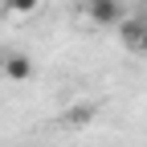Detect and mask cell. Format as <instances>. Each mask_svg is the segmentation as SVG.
Listing matches in <instances>:
<instances>
[{"label": "cell", "mask_w": 147, "mask_h": 147, "mask_svg": "<svg viewBox=\"0 0 147 147\" xmlns=\"http://www.w3.org/2000/svg\"><path fill=\"white\" fill-rule=\"evenodd\" d=\"M86 16L106 29V25H119L127 12H123V0H86Z\"/></svg>", "instance_id": "1"}, {"label": "cell", "mask_w": 147, "mask_h": 147, "mask_svg": "<svg viewBox=\"0 0 147 147\" xmlns=\"http://www.w3.org/2000/svg\"><path fill=\"white\" fill-rule=\"evenodd\" d=\"M0 78H8V82H29V78H33V57H25V53H4Z\"/></svg>", "instance_id": "2"}, {"label": "cell", "mask_w": 147, "mask_h": 147, "mask_svg": "<svg viewBox=\"0 0 147 147\" xmlns=\"http://www.w3.org/2000/svg\"><path fill=\"white\" fill-rule=\"evenodd\" d=\"M143 33H147V21H143V16H123V21H119V37H123L127 49H139Z\"/></svg>", "instance_id": "3"}, {"label": "cell", "mask_w": 147, "mask_h": 147, "mask_svg": "<svg viewBox=\"0 0 147 147\" xmlns=\"http://www.w3.org/2000/svg\"><path fill=\"white\" fill-rule=\"evenodd\" d=\"M94 115H98V106H94V102H78V106H69V110H65V127H86Z\"/></svg>", "instance_id": "4"}, {"label": "cell", "mask_w": 147, "mask_h": 147, "mask_svg": "<svg viewBox=\"0 0 147 147\" xmlns=\"http://www.w3.org/2000/svg\"><path fill=\"white\" fill-rule=\"evenodd\" d=\"M4 8L12 16H29V12H37V0H4Z\"/></svg>", "instance_id": "5"}, {"label": "cell", "mask_w": 147, "mask_h": 147, "mask_svg": "<svg viewBox=\"0 0 147 147\" xmlns=\"http://www.w3.org/2000/svg\"><path fill=\"white\" fill-rule=\"evenodd\" d=\"M139 53H147V33H143V41H139Z\"/></svg>", "instance_id": "6"}, {"label": "cell", "mask_w": 147, "mask_h": 147, "mask_svg": "<svg viewBox=\"0 0 147 147\" xmlns=\"http://www.w3.org/2000/svg\"><path fill=\"white\" fill-rule=\"evenodd\" d=\"M0 65H4V49H0Z\"/></svg>", "instance_id": "7"}, {"label": "cell", "mask_w": 147, "mask_h": 147, "mask_svg": "<svg viewBox=\"0 0 147 147\" xmlns=\"http://www.w3.org/2000/svg\"><path fill=\"white\" fill-rule=\"evenodd\" d=\"M143 21H147V12H143Z\"/></svg>", "instance_id": "8"}]
</instances>
